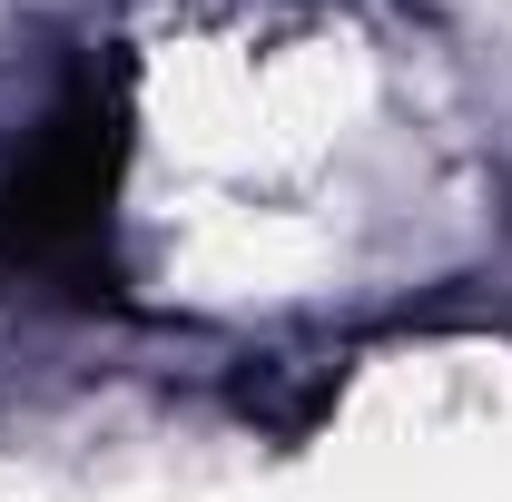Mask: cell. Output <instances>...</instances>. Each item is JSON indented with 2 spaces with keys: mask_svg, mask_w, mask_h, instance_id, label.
I'll use <instances>...</instances> for the list:
<instances>
[{
  "mask_svg": "<svg viewBox=\"0 0 512 502\" xmlns=\"http://www.w3.org/2000/svg\"><path fill=\"white\" fill-rule=\"evenodd\" d=\"M128 148H138V60L119 40H99L60 69L50 109L0 158V296L50 315H128Z\"/></svg>",
  "mask_w": 512,
  "mask_h": 502,
  "instance_id": "obj_1",
  "label": "cell"
}]
</instances>
